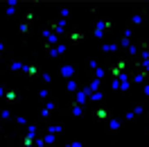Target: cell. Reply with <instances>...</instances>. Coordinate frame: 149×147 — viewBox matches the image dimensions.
Wrapping results in <instances>:
<instances>
[{
    "mask_svg": "<svg viewBox=\"0 0 149 147\" xmlns=\"http://www.w3.org/2000/svg\"><path fill=\"white\" fill-rule=\"evenodd\" d=\"M65 113H70V116H74V118H81V116H84V106H79V104H70V109L65 111Z\"/></svg>",
    "mask_w": 149,
    "mask_h": 147,
    "instance_id": "9a60e30c",
    "label": "cell"
},
{
    "mask_svg": "<svg viewBox=\"0 0 149 147\" xmlns=\"http://www.w3.org/2000/svg\"><path fill=\"white\" fill-rule=\"evenodd\" d=\"M65 88H68L70 93H77V91H79V82H77V79H68Z\"/></svg>",
    "mask_w": 149,
    "mask_h": 147,
    "instance_id": "cb8c5ba5",
    "label": "cell"
},
{
    "mask_svg": "<svg viewBox=\"0 0 149 147\" xmlns=\"http://www.w3.org/2000/svg\"><path fill=\"white\" fill-rule=\"evenodd\" d=\"M23 18H25V23H32V20L36 18V14H34V11H27V14L23 16Z\"/></svg>",
    "mask_w": 149,
    "mask_h": 147,
    "instance_id": "d590c367",
    "label": "cell"
},
{
    "mask_svg": "<svg viewBox=\"0 0 149 147\" xmlns=\"http://www.w3.org/2000/svg\"><path fill=\"white\" fill-rule=\"evenodd\" d=\"M38 97H41V100H52V91H50V88H41V91H38Z\"/></svg>",
    "mask_w": 149,
    "mask_h": 147,
    "instance_id": "4316f807",
    "label": "cell"
},
{
    "mask_svg": "<svg viewBox=\"0 0 149 147\" xmlns=\"http://www.w3.org/2000/svg\"><path fill=\"white\" fill-rule=\"evenodd\" d=\"M2 52H7V55H9L11 50H9V48H7V46H5V43H2V41H0V55H2Z\"/></svg>",
    "mask_w": 149,
    "mask_h": 147,
    "instance_id": "b9f144b4",
    "label": "cell"
},
{
    "mask_svg": "<svg viewBox=\"0 0 149 147\" xmlns=\"http://www.w3.org/2000/svg\"><path fill=\"white\" fill-rule=\"evenodd\" d=\"M65 147H81V143H68Z\"/></svg>",
    "mask_w": 149,
    "mask_h": 147,
    "instance_id": "f6af8a7d",
    "label": "cell"
},
{
    "mask_svg": "<svg viewBox=\"0 0 149 147\" xmlns=\"http://www.w3.org/2000/svg\"><path fill=\"white\" fill-rule=\"evenodd\" d=\"M120 48H127L129 50L131 48V27H124V34H122V38H120V43H118Z\"/></svg>",
    "mask_w": 149,
    "mask_h": 147,
    "instance_id": "5bb4252c",
    "label": "cell"
},
{
    "mask_svg": "<svg viewBox=\"0 0 149 147\" xmlns=\"http://www.w3.org/2000/svg\"><path fill=\"white\" fill-rule=\"evenodd\" d=\"M47 134H54V136H59V134H63V122H47Z\"/></svg>",
    "mask_w": 149,
    "mask_h": 147,
    "instance_id": "4fadbf2b",
    "label": "cell"
},
{
    "mask_svg": "<svg viewBox=\"0 0 149 147\" xmlns=\"http://www.w3.org/2000/svg\"><path fill=\"white\" fill-rule=\"evenodd\" d=\"M0 120H2V122H9V120H14L11 109H0Z\"/></svg>",
    "mask_w": 149,
    "mask_h": 147,
    "instance_id": "ffe728a7",
    "label": "cell"
},
{
    "mask_svg": "<svg viewBox=\"0 0 149 147\" xmlns=\"http://www.w3.org/2000/svg\"><path fill=\"white\" fill-rule=\"evenodd\" d=\"M7 16H18V7H7Z\"/></svg>",
    "mask_w": 149,
    "mask_h": 147,
    "instance_id": "8d00e7d4",
    "label": "cell"
},
{
    "mask_svg": "<svg viewBox=\"0 0 149 147\" xmlns=\"http://www.w3.org/2000/svg\"><path fill=\"white\" fill-rule=\"evenodd\" d=\"M104 75H106V68H97V70H93V73H91V77H93V79H100V82H102L104 79Z\"/></svg>",
    "mask_w": 149,
    "mask_h": 147,
    "instance_id": "603a6c76",
    "label": "cell"
},
{
    "mask_svg": "<svg viewBox=\"0 0 149 147\" xmlns=\"http://www.w3.org/2000/svg\"><path fill=\"white\" fill-rule=\"evenodd\" d=\"M50 116H52V113H50L47 109H41V111H38V118H41V120H47Z\"/></svg>",
    "mask_w": 149,
    "mask_h": 147,
    "instance_id": "836d02e7",
    "label": "cell"
},
{
    "mask_svg": "<svg viewBox=\"0 0 149 147\" xmlns=\"http://www.w3.org/2000/svg\"><path fill=\"white\" fill-rule=\"evenodd\" d=\"M120 127H122V120L111 118L109 122H106V134H118V131H120Z\"/></svg>",
    "mask_w": 149,
    "mask_h": 147,
    "instance_id": "8fae6325",
    "label": "cell"
},
{
    "mask_svg": "<svg viewBox=\"0 0 149 147\" xmlns=\"http://www.w3.org/2000/svg\"><path fill=\"white\" fill-rule=\"evenodd\" d=\"M59 14H61V18H70V16H72V7H61V9H59Z\"/></svg>",
    "mask_w": 149,
    "mask_h": 147,
    "instance_id": "f1b7e54d",
    "label": "cell"
},
{
    "mask_svg": "<svg viewBox=\"0 0 149 147\" xmlns=\"http://www.w3.org/2000/svg\"><path fill=\"white\" fill-rule=\"evenodd\" d=\"M7 147H16V145H7Z\"/></svg>",
    "mask_w": 149,
    "mask_h": 147,
    "instance_id": "c3c4849f",
    "label": "cell"
},
{
    "mask_svg": "<svg viewBox=\"0 0 149 147\" xmlns=\"http://www.w3.org/2000/svg\"><path fill=\"white\" fill-rule=\"evenodd\" d=\"M20 140V147H34V138H36V134H27V131H23V134H16Z\"/></svg>",
    "mask_w": 149,
    "mask_h": 147,
    "instance_id": "5b68a950",
    "label": "cell"
},
{
    "mask_svg": "<svg viewBox=\"0 0 149 147\" xmlns=\"http://www.w3.org/2000/svg\"><path fill=\"white\" fill-rule=\"evenodd\" d=\"M124 122H131V120H136V116H133V111H127V113H124Z\"/></svg>",
    "mask_w": 149,
    "mask_h": 147,
    "instance_id": "74e56055",
    "label": "cell"
},
{
    "mask_svg": "<svg viewBox=\"0 0 149 147\" xmlns=\"http://www.w3.org/2000/svg\"><path fill=\"white\" fill-rule=\"evenodd\" d=\"M147 116H149V113H147Z\"/></svg>",
    "mask_w": 149,
    "mask_h": 147,
    "instance_id": "681fc988",
    "label": "cell"
},
{
    "mask_svg": "<svg viewBox=\"0 0 149 147\" xmlns=\"http://www.w3.org/2000/svg\"><path fill=\"white\" fill-rule=\"evenodd\" d=\"M74 104H79V106H86V104H88V86H86V88H79V91L74 93Z\"/></svg>",
    "mask_w": 149,
    "mask_h": 147,
    "instance_id": "8992f818",
    "label": "cell"
},
{
    "mask_svg": "<svg viewBox=\"0 0 149 147\" xmlns=\"http://www.w3.org/2000/svg\"><path fill=\"white\" fill-rule=\"evenodd\" d=\"M18 32L23 34V36H27V34H29V23H25V20L18 23Z\"/></svg>",
    "mask_w": 149,
    "mask_h": 147,
    "instance_id": "f546056e",
    "label": "cell"
},
{
    "mask_svg": "<svg viewBox=\"0 0 149 147\" xmlns=\"http://www.w3.org/2000/svg\"><path fill=\"white\" fill-rule=\"evenodd\" d=\"M0 64H2V55H0Z\"/></svg>",
    "mask_w": 149,
    "mask_h": 147,
    "instance_id": "7dc6e473",
    "label": "cell"
},
{
    "mask_svg": "<svg viewBox=\"0 0 149 147\" xmlns=\"http://www.w3.org/2000/svg\"><path fill=\"white\" fill-rule=\"evenodd\" d=\"M34 147H47L45 140H43V136L41 134H36V138H34Z\"/></svg>",
    "mask_w": 149,
    "mask_h": 147,
    "instance_id": "4dcf8cb0",
    "label": "cell"
},
{
    "mask_svg": "<svg viewBox=\"0 0 149 147\" xmlns=\"http://www.w3.org/2000/svg\"><path fill=\"white\" fill-rule=\"evenodd\" d=\"M138 52H140L138 46H131L129 48V57H133V61H138Z\"/></svg>",
    "mask_w": 149,
    "mask_h": 147,
    "instance_id": "1f68e13d",
    "label": "cell"
},
{
    "mask_svg": "<svg viewBox=\"0 0 149 147\" xmlns=\"http://www.w3.org/2000/svg\"><path fill=\"white\" fill-rule=\"evenodd\" d=\"M145 134H147V136H149V125H147V129H145Z\"/></svg>",
    "mask_w": 149,
    "mask_h": 147,
    "instance_id": "bcb514c9",
    "label": "cell"
},
{
    "mask_svg": "<svg viewBox=\"0 0 149 147\" xmlns=\"http://www.w3.org/2000/svg\"><path fill=\"white\" fill-rule=\"evenodd\" d=\"M23 75H25V77H38V75H41V68H38V64H34V61H27Z\"/></svg>",
    "mask_w": 149,
    "mask_h": 147,
    "instance_id": "9c48e42d",
    "label": "cell"
},
{
    "mask_svg": "<svg viewBox=\"0 0 149 147\" xmlns=\"http://www.w3.org/2000/svg\"><path fill=\"white\" fill-rule=\"evenodd\" d=\"M131 88V82H120V91H129Z\"/></svg>",
    "mask_w": 149,
    "mask_h": 147,
    "instance_id": "ab89813d",
    "label": "cell"
},
{
    "mask_svg": "<svg viewBox=\"0 0 149 147\" xmlns=\"http://www.w3.org/2000/svg\"><path fill=\"white\" fill-rule=\"evenodd\" d=\"M142 93H145V95L149 97V84H147V82H145V86H142Z\"/></svg>",
    "mask_w": 149,
    "mask_h": 147,
    "instance_id": "ee69618b",
    "label": "cell"
},
{
    "mask_svg": "<svg viewBox=\"0 0 149 147\" xmlns=\"http://www.w3.org/2000/svg\"><path fill=\"white\" fill-rule=\"evenodd\" d=\"M59 75H61V77H65V79H77L79 70H77V66H72V64H65V66H61Z\"/></svg>",
    "mask_w": 149,
    "mask_h": 147,
    "instance_id": "3957f363",
    "label": "cell"
},
{
    "mask_svg": "<svg viewBox=\"0 0 149 147\" xmlns=\"http://www.w3.org/2000/svg\"><path fill=\"white\" fill-rule=\"evenodd\" d=\"M102 100H104V93L102 91H95V93L88 91V102H102Z\"/></svg>",
    "mask_w": 149,
    "mask_h": 147,
    "instance_id": "44dd1931",
    "label": "cell"
},
{
    "mask_svg": "<svg viewBox=\"0 0 149 147\" xmlns=\"http://www.w3.org/2000/svg\"><path fill=\"white\" fill-rule=\"evenodd\" d=\"M118 43H102V48H100V50H102L104 55H113V52H115V50H118Z\"/></svg>",
    "mask_w": 149,
    "mask_h": 147,
    "instance_id": "e0dca14e",
    "label": "cell"
},
{
    "mask_svg": "<svg viewBox=\"0 0 149 147\" xmlns=\"http://www.w3.org/2000/svg\"><path fill=\"white\" fill-rule=\"evenodd\" d=\"M41 136H43V140H45L47 147H54L56 140H59V136H54V134H47V131H45V134H41Z\"/></svg>",
    "mask_w": 149,
    "mask_h": 147,
    "instance_id": "2e32d148",
    "label": "cell"
},
{
    "mask_svg": "<svg viewBox=\"0 0 149 147\" xmlns=\"http://www.w3.org/2000/svg\"><path fill=\"white\" fill-rule=\"evenodd\" d=\"M86 66H88V70H91V73H93V70H97V68H102L100 59H95V57H91V59L86 61Z\"/></svg>",
    "mask_w": 149,
    "mask_h": 147,
    "instance_id": "d6986e66",
    "label": "cell"
},
{
    "mask_svg": "<svg viewBox=\"0 0 149 147\" xmlns=\"http://www.w3.org/2000/svg\"><path fill=\"white\" fill-rule=\"evenodd\" d=\"M133 116H136V118H138V116H142V113H147V111H145V104H142V102H138V104H136V106H133Z\"/></svg>",
    "mask_w": 149,
    "mask_h": 147,
    "instance_id": "d4e9b609",
    "label": "cell"
},
{
    "mask_svg": "<svg viewBox=\"0 0 149 147\" xmlns=\"http://www.w3.org/2000/svg\"><path fill=\"white\" fill-rule=\"evenodd\" d=\"M113 29V20L111 18H104V32H111Z\"/></svg>",
    "mask_w": 149,
    "mask_h": 147,
    "instance_id": "e575fe53",
    "label": "cell"
},
{
    "mask_svg": "<svg viewBox=\"0 0 149 147\" xmlns=\"http://www.w3.org/2000/svg\"><path fill=\"white\" fill-rule=\"evenodd\" d=\"M5 93H7V86H5V84H0V97H5Z\"/></svg>",
    "mask_w": 149,
    "mask_h": 147,
    "instance_id": "7bdbcfd3",
    "label": "cell"
},
{
    "mask_svg": "<svg viewBox=\"0 0 149 147\" xmlns=\"http://www.w3.org/2000/svg\"><path fill=\"white\" fill-rule=\"evenodd\" d=\"M25 66H27V61H20V59H16V57L9 55V66H7V70H11V73H23Z\"/></svg>",
    "mask_w": 149,
    "mask_h": 147,
    "instance_id": "277c9868",
    "label": "cell"
},
{
    "mask_svg": "<svg viewBox=\"0 0 149 147\" xmlns=\"http://www.w3.org/2000/svg\"><path fill=\"white\" fill-rule=\"evenodd\" d=\"M47 27L52 29V34H56V36L61 38L65 34V20L63 18H52L50 23H47Z\"/></svg>",
    "mask_w": 149,
    "mask_h": 147,
    "instance_id": "6da1fadb",
    "label": "cell"
},
{
    "mask_svg": "<svg viewBox=\"0 0 149 147\" xmlns=\"http://www.w3.org/2000/svg\"><path fill=\"white\" fill-rule=\"evenodd\" d=\"M88 91H91V93H95V91H102V82H100V79H93V77H91Z\"/></svg>",
    "mask_w": 149,
    "mask_h": 147,
    "instance_id": "7402d4cb",
    "label": "cell"
},
{
    "mask_svg": "<svg viewBox=\"0 0 149 147\" xmlns=\"http://www.w3.org/2000/svg\"><path fill=\"white\" fill-rule=\"evenodd\" d=\"M111 118H113V113L109 109H104V106L95 109V120H97V122H109Z\"/></svg>",
    "mask_w": 149,
    "mask_h": 147,
    "instance_id": "ba28073f",
    "label": "cell"
},
{
    "mask_svg": "<svg viewBox=\"0 0 149 147\" xmlns=\"http://www.w3.org/2000/svg\"><path fill=\"white\" fill-rule=\"evenodd\" d=\"M133 77H131V84H145L147 82L149 73H145V70H136V73H131Z\"/></svg>",
    "mask_w": 149,
    "mask_h": 147,
    "instance_id": "7c38bea8",
    "label": "cell"
},
{
    "mask_svg": "<svg viewBox=\"0 0 149 147\" xmlns=\"http://www.w3.org/2000/svg\"><path fill=\"white\" fill-rule=\"evenodd\" d=\"M38 77H41V79H43L45 84H50V82H52V75H50V73H45V70H41V75H38Z\"/></svg>",
    "mask_w": 149,
    "mask_h": 147,
    "instance_id": "d6a6232c",
    "label": "cell"
},
{
    "mask_svg": "<svg viewBox=\"0 0 149 147\" xmlns=\"http://www.w3.org/2000/svg\"><path fill=\"white\" fill-rule=\"evenodd\" d=\"M43 109H47L50 113H52L54 109H59V100H54V97H52V100H47V104L43 106Z\"/></svg>",
    "mask_w": 149,
    "mask_h": 147,
    "instance_id": "484cf974",
    "label": "cell"
},
{
    "mask_svg": "<svg viewBox=\"0 0 149 147\" xmlns=\"http://www.w3.org/2000/svg\"><path fill=\"white\" fill-rule=\"evenodd\" d=\"M127 27H147V18H145V9L133 14L129 20H127Z\"/></svg>",
    "mask_w": 149,
    "mask_h": 147,
    "instance_id": "7a4b0ae2",
    "label": "cell"
},
{
    "mask_svg": "<svg viewBox=\"0 0 149 147\" xmlns=\"http://www.w3.org/2000/svg\"><path fill=\"white\" fill-rule=\"evenodd\" d=\"M5 102H7V104H16V102H20V91H16V88H7V93H5Z\"/></svg>",
    "mask_w": 149,
    "mask_h": 147,
    "instance_id": "30bf717a",
    "label": "cell"
},
{
    "mask_svg": "<svg viewBox=\"0 0 149 147\" xmlns=\"http://www.w3.org/2000/svg\"><path fill=\"white\" fill-rule=\"evenodd\" d=\"M14 122H16L18 127H27V125H29V122H27V118H25V116H14Z\"/></svg>",
    "mask_w": 149,
    "mask_h": 147,
    "instance_id": "83f0119b",
    "label": "cell"
},
{
    "mask_svg": "<svg viewBox=\"0 0 149 147\" xmlns=\"http://www.w3.org/2000/svg\"><path fill=\"white\" fill-rule=\"evenodd\" d=\"M68 38H70V41H72L74 46H77V43H79V41L84 38V32H79V29H74V32H70V34H68Z\"/></svg>",
    "mask_w": 149,
    "mask_h": 147,
    "instance_id": "ac0fdd59",
    "label": "cell"
},
{
    "mask_svg": "<svg viewBox=\"0 0 149 147\" xmlns=\"http://www.w3.org/2000/svg\"><path fill=\"white\" fill-rule=\"evenodd\" d=\"M111 88L113 91H120V79H111Z\"/></svg>",
    "mask_w": 149,
    "mask_h": 147,
    "instance_id": "f35d334b",
    "label": "cell"
},
{
    "mask_svg": "<svg viewBox=\"0 0 149 147\" xmlns=\"http://www.w3.org/2000/svg\"><path fill=\"white\" fill-rule=\"evenodd\" d=\"M115 66H118L120 70H124V68H127V59H120V61H118V64H115Z\"/></svg>",
    "mask_w": 149,
    "mask_h": 147,
    "instance_id": "60d3db41",
    "label": "cell"
},
{
    "mask_svg": "<svg viewBox=\"0 0 149 147\" xmlns=\"http://www.w3.org/2000/svg\"><path fill=\"white\" fill-rule=\"evenodd\" d=\"M93 36L95 38H104L106 36V32H104V18L93 20Z\"/></svg>",
    "mask_w": 149,
    "mask_h": 147,
    "instance_id": "52a82bcc",
    "label": "cell"
}]
</instances>
